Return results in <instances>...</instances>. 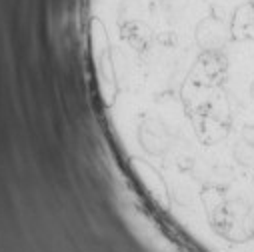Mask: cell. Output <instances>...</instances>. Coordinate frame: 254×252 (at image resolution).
<instances>
[{"label":"cell","mask_w":254,"mask_h":252,"mask_svg":"<svg viewBox=\"0 0 254 252\" xmlns=\"http://www.w3.org/2000/svg\"><path fill=\"white\" fill-rule=\"evenodd\" d=\"M230 20H226L220 12H210L202 16L194 28V40L202 50H220L226 40H230Z\"/></svg>","instance_id":"1"},{"label":"cell","mask_w":254,"mask_h":252,"mask_svg":"<svg viewBox=\"0 0 254 252\" xmlns=\"http://www.w3.org/2000/svg\"><path fill=\"white\" fill-rule=\"evenodd\" d=\"M232 40H254V0H246L230 16Z\"/></svg>","instance_id":"2"}]
</instances>
